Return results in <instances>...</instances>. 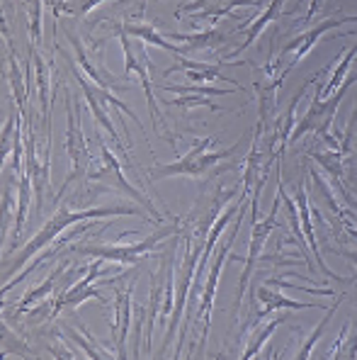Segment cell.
I'll list each match as a JSON object with an SVG mask.
<instances>
[{"label":"cell","instance_id":"obj_1","mask_svg":"<svg viewBox=\"0 0 357 360\" xmlns=\"http://www.w3.org/2000/svg\"><path fill=\"white\" fill-rule=\"evenodd\" d=\"M144 217L136 207H93V210H78V212H68V210H61L56 212L54 217H51L49 221H46L44 226H41L39 231L32 236V241L25 243L22 253H20L18 258H15V263L10 266L8 275L18 273V268L22 266L27 258H34L36 253H41L46 246H49L51 241L56 239V236L61 234L64 229H68V226L73 224H81V221H93V219H107V217ZM146 219V217H144ZM151 221V219H146Z\"/></svg>","mask_w":357,"mask_h":360},{"label":"cell","instance_id":"obj_2","mask_svg":"<svg viewBox=\"0 0 357 360\" xmlns=\"http://www.w3.org/2000/svg\"><path fill=\"white\" fill-rule=\"evenodd\" d=\"M241 224H243V207L236 214L234 226H231V231L227 234V241H224V246L219 248V253L214 256L212 268H209L207 278H204V292H202V300H199V311H197V319L202 321V336H199V351L202 353H204V346H207L209 326H212V309H214V297H217L219 278H222L224 263H227V253L231 251V246H234L236 236H238V231H241Z\"/></svg>","mask_w":357,"mask_h":360},{"label":"cell","instance_id":"obj_3","mask_svg":"<svg viewBox=\"0 0 357 360\" xmlns=\"http://www.w3.org/2000/svg\"><path fill=\"white\" fill-rule=\"evenodd\" d=\"M175 234V226H163L159 229L156 234H151L149 239L139 241V243H129V246H124V243H81V246H76L73 251L76 253H83V256H90V258H100V261H114V263H122V266H134L136 261H139L141 256H151L156 248V243L168 239V236Z\"/></svg>","mask_w":357,"mask_h":360},{"label":"cell","instance_id":"obj_4","mask_svg":"<svg viewBox=\"0 0 357 360\" xmlns=\"http://www.w3.org/2000/svg\"><path fill=\"white\" fill-rule=\"evenodd\" d=\"M214 136H207L204 141H199L195 144V149H192L187 156H182L180 161L170 163V166H159L154 168V178H168V176H190V178H202L204 173L209 171L212 166H217V163H222L224 158L234 156L236 151L241 149V144H234L229 146V149L224 151H217V153H207V146L214 144Z\"/></svg>","mask_w":357,"mask_h":360},{"label":"cell","instance_id":"obj_5","mask_svg":"<svg viewBox=\"0 0 357 360\" xmlns=\"http://www.w3.org/2000/svg\"><path fill=\"white\" fill-rule=\"evenodd\" d=\"M66 117H68V129H66V153L71 156V176L66 178L64 188H61V193L56 195V202H59L61 198L66 195V188L73 183V180H78L86 173V166H88V146H86V136H83L81 131V105H73L71 103V95L66 98Z\"/></svg>","mask_w":357,"mask_h":360},{"label":"cell","instance_id":"obj_6","mask_svg":"<svg viewBox=\"0 0 357 360\" xmlns=\"http://www.w3.org/2000/svg\"><path fill=\"white\" fill-rule=\"evenodd\" d=\"M350 22H357V18H328V20H323L321 25H316V27H311L309 32H304V34H299L297 39H292L290 44L282 49L280 59H277V63H282V71H280L282 81H285L287 73H290L292 68L297 66V63L302 61L304 56L314 49V46H316V41L321 39L325 32L340 27V25H350Z\"/></svg>","mask_w":357,"mask_h":360},{"label":"cell","instance_id":"obj_7","mask_svg":"<svg viewBox=\"0 0 357 360\" xmlns=\"http://www.w3.org/2000/svg\"><path fill=\"white\" fill-rule=\"evenodd\" d=\"M114 32H117L119 41H122L124 56H127V66H124V78H127L129 73H134V71L141 76V86H144V90H146V103H149V110H151V120H154V127H156V131H159L161 129V110H159V105H156L154 88H151V78H149L151 63H149V56H146V49H144V46L134 49V46H131L129 34L122 27H117Z\"/></svg>","mask_w":357,"mask_h":360},{"label":"cell","instance_id":"obj_8","mask_svg":"<svg viewBox=\"0 0 357 360\" xmlns=\"http://www.w3.org/2000/svg\"><path fill=\"white\" fill-rule=\"evenodd\" d=\"M202 248L197 246L192 248V241L185 239V261H182V283L177 285L175 290V307H173V316H170V329H168V336L163 338V348L168 346L173 333H177L180 329V319L185 314V307H187V295L190 290L195 288V275H197V266H199V258H202Z\"/></svg>","mask_w":357,"mask_h":360},{"label":"cell","instance_id":"obj_9","mask_svg":"<svg viewBox=\"0 0 357 360\" xmlns=\"http://www.w3.org/2000/svg\"><path fill=\"white\" fill-rule=\"evenodd\" d=\"M280 195L275 198V202H272V210L270 214L265 217V219H258L253 221V231H250V246H248V258H245V268H243V275H241L238 280V292H236V307L241 304V300H243V292L248 290V283H250V275H253V268L255 263H258V256L262 251V246H265L267 236H270L272 229H277V212H280Z\"/></svg>","mask_w":357,"mask_h":360},{"label":"cell","instance_id":"obj_10","mask_svg":"<svg viewBox=\"0 0 357 360\" xmlns=\"http://www.w3.org/2000/svg\"><path fill=\"white\" fill-rule=\"evenodd\" d=\"M97 144H100V156H102V166H105V171H102V173H100V171H93L90 176H88V180H97V178H107V176H112L119 190H127V193L131 195V198H136L141 205H144L149 214H154V219H161L159 210H156L154 205H151V200L146 198V195H141L139 190H136L134 185H131L127 178H124L122 166H119V161L112 156V151H109L107 146H105V141H102V139H97Z\"/></svg>","mask_w":357,"mask_h":360},{"label":"cell","instance_id":"obj_11","mask_svg":"<svg viewBox=\"0 0 357 360\" xmlns=\"http://www.w3.org/2000/svg\"><path fill=\"white\" fill-rule=\"evenodd\" d=\"M131 292H134V280L127 285V290H117L114 292V321L112 333L117 338V358H127V336H129V321H131Z\"/></svg>","mask_w":357,"mask_h":360},{"label":"cell","instance_id":"obj_12","mask_svg":"<svg viewBox=\"0 0 357 360\" xmlns=\"http://www.w3.org/2000/svg\"><path fill=\"white\" fill-rule=\"evenodd\" d=\"M177 59H180V56H177ZM177 71L185 73V78H192V81H199V83H204V81H217V78H222V81H229L234 88L243 90V88H241V83L236 81V78H224L222 76V66H219V63H195V61L180 59V63H177V66L168 68L166 76H170V73H177Z\"/></svg>","mask_w":357,"mask_h":360},{"label":"cell","instance_id":"obj_13","mask_svg":"<svg viewBox=\"0 0 357 360\" xmlns=\"http://www.w3.org/2000/svg\"><path fill=\"white\" fill-rule=\"evenodd\" d=\"M282 5H285V0H270V5H267V8H265V13H262L260 18H255L250 25H241L238 32H245V41L238 46V49L234 51V54L229 56V59H234V56H238L241 51H245V49H248V46L253 44L255 39H258V34H260V32L265 30L267 25L272 22V20H277V18H280V13H282Z\"/></svg>","mask_w":357,"mask_h":360},{"label":"cell","instance_id":"obj_14","mask_svg":"<svg viewBox=\"0 0 357 360\" xmlns=\"http://www.w3.org/2000/svg\"><path fill=\"white\" fill-rule=\"evenodd\" d=\"M122 30L127 32V34L136 37V39H141L144 44H156V46H161V49L170 51V54H175V56H182L187 51L182 44H175V41H170L168 37H163L161 32L154 27V25H131V22H124Z\"/></svg>","mask_w":357,"mask_h":360},{"label":"cell","instance_id":"obj_15","mask_svg":"<svg viewBox=\"0 0 357 360\" xmlns=\"http://www.w3.org/2000/svg\"><path fill=\"white\" fill-rule=\"evenodd\" d=\"M76 78H78V83H81V88H83V95H86V100H88V105H90V110H93V115H95V120L100 122V124L107 129V134L112 136L114 141H117L119 146H122V151H124V144L119 141V136H117V131H114V127H112V122H109V115H107V110H105V100L100 98V95L95 93V88L90 86V83L86 81V78L81 76V73L76 71Z\"/></svg>","mask_w":357,"mask_h":360},{"label":"cell","instance_id":"obj_16","mask_svg":"<svg viewBox=\"0 0 357 360\" xmlns=\"http://www.w3.org/2000/svg\"><path fill=\"white\" fill-rule=\"evenodd\" d=\"M357 56V44L353 46V49H348L343 56H340V63L333 68V73H330V78L325 81V86L323 88H318L316 93H314V100H328L330 95L335 93L340 86H343V81L348 78V71H350V66H353V59Z\"/></svg>","mask_w":357,"mask_h":360},{"label":"cell","instance_id":"obj_17","mask_svg":"<svg viewBox=\"0 0 357 360\" xmlns=\"http://www.w3.org/2000/svg\"><path fill=\"white\" fill-rule=\"evenodd\" d=\"M255 300L265 302V309L260 311V319H265V316L270 314V311H275V309H314V307H316V304H309V302L290 300V297H285V295L272 292V290H267V288H258Z\"/></svg>","mask_w":357,"mask_h":360},{"label":"cell","instance_id":"obj_18","mask_svg":"<svg viewBox=\"0 0 357 360\" xmlns=\"http://www.w3.org/2000/svg\"><path fill=\"white\" fill-rule=\"evenodd\" d=\"M170 41L175 44H182L187 51H197V49H209V46H219L227 41V37L217 30H207L199 32V34H166Z\"/></svg>","mask_w":357,"mask_h":360},{"label":"cell","instance_id":"obj_19","mask_svg":"<svg viewBox=\"0 0 357 360\" xmlns=\"http://www.w3.org/2000/svg\"><path fill=\"white\" fill-rule=\"evenodd\" d=\"M29 198H32V178L29 173L20 176V190H18V212H15V226H13V239H18L22 234L25 219H27L29 210Z\"/></svg>","mask_w":357,"mask_h":360},{"label":"cell","instance_id":"obj_20","mask_svg":"<svg viewBox=\"0 0 357 360\" xmlns=\"http://www.w3.org/2000/svg\"><path fill=\"white\" fill-rule=\"evenodd\" d=\"M71 44H73V49H76V61H78V66L83 68V71L88 73V76L93 78V81L97 83L100 88H114V86H119V81L117 78H112V76H102V73L97 71L95 66L90 63V59L86 56V51H83V46H81V41H78V37L76 34H71Z\"/></svg>","mask_w":357,"mask_h":360},{"label":"cell","instance_id":"obj_21","mask_svg":"<svg viewBox=\"0 0 357 360\" xmlns=\"http://www.w3.org/2000/svg\"><path fill=\"white\" fill-rule=\"evenodd\" d=\"M61 331H64L66 336H71V341L76 343V346H81L83 351H86V356H88V358H95V360H100V358H112V353H107V351H105V348L95 341V338H93V333H90V329H88V326H83V324H81V331L86 333V338H83L81 333H76L73 329H61Z\"/></svg>","mask_w":357,"mask_h":360},{"label":"cell","instance_id":"obj_22","mask_svg":"<svg viewBox=\"0 0 357 360\" xmlns=\"http://www.w3.org/2000/svg\"><path fill=\"white\" fill-rule=\"evenodd\" d=\"M66 268H68V263H66V261H61V266L56 268L54 273H51L49 278H46L44 283L39 285V288H36V290H32V292H29V295H25V300L20 302V309H18V311H27L29 307H32V304H36V302H39V300L49 297V295H51V290H54V283H56V280H59V275L64 273Z\"/></svg>","mask_w":357,"mask_h":360},{"label":"cell","instance_id":"obj_23","mask_svg":"<svg viewBox=\"0 0 357 360\" xmlns=\"http://www.w3.org/2000/svg\"><path fill=\"white\" fill-rule=\"evenodd\" d=\"M343 300H345V295H340V297L333 302V307H328V309H325V316H323V321H321V324L316 326V329L311 331V336L307 338V343H304V346H302V351L297 353V358H299V360H307V358H311V348H314V343H316L318 338L323 336V329H325V326H328L330 316H333V311L338 309V304H340V302H343Z\"/></svg>","mask_w":357,"mask_h":360},{"label":"cell","instance_id":"obj_24","mask_svg":"<svg viewBox=\"0 0 357 360\" xmlns=\"http://www.w3.org/2000/svg\"><path fill=\"white\" fill-rule=\"evenodd\" d=\"M282 321H285V316H280V319H272L270 324L265 326V329H260L258 333H255V336H253V341H248V346H245L243 358L248 360V358H255V356H258V353H260V348L265 346V341H267V338H270L272 333H275V331L282 326Z\"/></svg>","mask_w":357,"mask_h":360},{"label":"cell","instance_id":"obj_25","mask_svg":"<svg viewBox=\"0 0 357 360\" xmlns=\"http://www.w3.org/2000/svg\"><path fill=\"white\" fill-rule=\"evenodd\" d=\"M81 231H83V226H81V229H76V231H73V234H68V239H73V236H78V234H81ZM66 239V241H68ZM66 241H59V243H56V246L54 248H49V253H46V256H51V253H59L61 251V248H64L66 246ZM41 266V258H36V261H32V263H29V266L27 268H25V273H20V275H15V278L13 280H10V283H5L3 285V292H8V290H13L15 288V285H18L20 283V280H22V278H27V275H32L34 273V270L36 268H39Z\"/></svg>","mask_w":357,"mask_h":360},{"label":"cell","instance_id":"obj_26","mask_svg":"<svg viewBox=\"0 0 357 360\" xmlns=\"http://www.w3.org/2000/svg\"><path fill=\"white\" fill-rule=\"evenodd\" d=\"M168 93H177V95H207V98H219V95H229L231 90L222 88H212V86H166Z\"/></svg>","mask_w":357,"mask_h":360},{"label":"cell","instance_id":"obj_27","mask_svg":"<svg viewBox=\"0 0 357 360\" xmlns=\"http://www.w3.org/2000/svg\"><path fill=\"white\" fill-rule=\"evenodd\" d=\"M10 68H13V78H10V83H13V90H15V103H18L20 115H25V98H27V86H25L22 76H20V68H18V61H15V56L10 59Z\"/></svg>","mask_w":357,"mask_h":360},{"label":"cell","instance_id":"obj_28","mask_svg":"<svg viewBox=\"0 0 357 360\" xmlns=\"http://www.w3.org/2000/svg\"><path fill=\"white\" fill-rule=\"evenodd\" d=\"M170 105H177V108H185V110H192V108H209L212 112H222L219 105H214L207 95H192V98H175L170 100Z\"/></svg>","mask_w":357,"mask_h":360},{"label":"cell","instance_id":"obj_29","mask_svg":"<svg viewBox=\"0 0 357 360\" xmlns=\"http://www.w3.org/2000/svg\"><path fill=\"white\" fill-rule=\"evenodd\" d=\"M100 3H102V0H88V3H86V5H83V8H81V10H83V13H90V10H93V8H95V5H100Z\"/></svg>","mask_w":357,"mask_h":360},{"label":"cell","instance_id":"obj_30","mask_svg":"<svg viewBox=\"0 0 357 360\" xmlns=\"http://www.w3.org/2000/svg\"><path fill=\"white\" fill-rule=\"evenodd\" d=\"M345 226H348V234L357 241V226H355V224H350V221H345Z\"/></svg>","mask_w":357,"mask_h":360}]
</instances>
